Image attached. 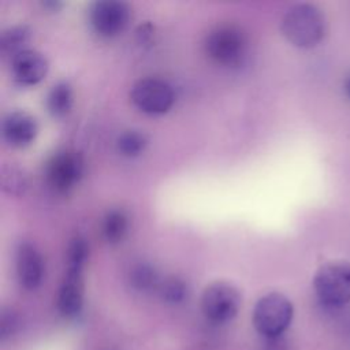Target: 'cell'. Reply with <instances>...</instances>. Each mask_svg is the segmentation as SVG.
Here are the masks:
<instances>
[{"label": "cell", "mask_w": 350, "mask_h": 350, "mask_svg": "<svg viewBox=\"0 0 350 350\" xmlns=\"http://www.w3.org/2000/svg\"><path fill=\"white\" fill-rule=\"evenodd\" d=\"M284 38L297 48L309 49L321 42L325 34V18L320 8L309 3L290 7L282 18Z\"/></svg>", "instance_id": "obj_1"}, {"label": "cell", "mask_w": 350, "mask_h": 350, "mask_svg": "<svg viewBox=\"0 0 350 350\" xmlns=\"http://www.w3.org/2000/svg\"><path fill=\"white\" fill-rule=\"evenodd\" d=\"M313 288L321 305L331 309L350 302V262L331 260L319 267L313 278Z\"/></svg>", "instance_id": "obj_2"}, {"label": "cell", "mask_w": 350, "mask_h": 350, "mask_svg": "<svg viewBox=\"0 0 350 350\" xmlns=\"http://www.w3.org/2000/svg\"><path fill=\"white\" fill-rule=\"evenodd\" d=\"M294 314L291 301L280 293L262 295L253 309V324L267 339L279 338L290 325Z\"/></svg>", "instance_id": "obj_3"}, {"label": "cell", "mask_w": 350, "mask_h": 350, "mask_svg": "<svg viewBox=\"0 0 350 350\" xmlns=\"http://www.w3.org/2000/svg\"><path fill=\"white\" fill-rule=\"evenodd\" d=\"M206 55L219 64L237 66L246 52V38L243 33L231 25L217 26L205 38Z\"/></svg>", "instance_id": "obj_4"}, {"label": "cell", "mask_w": 350, "mask_h": 350, "mask_svg": "<svg viewBox=\"0 0 350 350\" xmlns=\"http://www.w3.org/2000/svg\"><path fill=\"white\" fill-rule=\"evenodd\" d=\"M241 302L242 298L235 286L227 282H215L202 293L201 310L212 323H227L237 316Z\"/></svg>", "instance_id": "obj_5"}, {"label": "cell", "mask_w": 350, "mask_h": 350, "mask_svg": "<svg viewBox=\"0 0 350 350\" xmlns=\"http://www.w3.org/2000/svg\"><path fill=\"white\" fill-rule=\"evenodd\" d=\"M130 98L139 111L150 115H160L165 113L172 107L175 94L165 81L144 78L133 85Z\"/></svg>", "instance_id": "obj_6"}, {"label": "cell", "mask_w": 350, "mask_h": 350, "mask_svg": "<svg viewBox=\"0 0 350 350\" xmlns=\"http://www.w3.org/2000/svg\"><path fill=\"white\" fill-rule=\"evenodd\" d=\"M129 4L118 0L96 1L89 8V22L101 37H115L122 33L130 22Z\"/></svg>", "instance_id": "obj_7"}, {"label": "cell", "mask_w": 350, "mask_h": 350, "mask_svg": "<svg viewBox=\"0 0 350 350\" xmlns=\"http://www.w3.org/2000/svg\"><path fill=\"white\" fill-rule=\"evenodd\" d=\"M83 159L75 150H62L51 157L45 175L49 186L57 193H68L82 178Z\"/></svg>", "instance_id": "obj_8"}, {"label": "cell", "mask_w": 350, "mask_h": 350, "mask_svg": "<svg viewBox=\"0 0 350 350\" xmlns=\"http://www.w3.org/2000/svg\"><path fill=\"white\" fill-rule=\"evenodd\" d=\"M38 131L34 116L25 111L10 112L1 123V134L4 141L14 148H25L30 145Z\"/></svg>", "instance_id": "obj_9"}, {"label": "cell", "mask_w": 350, "mask_h": 350, "mask_svg": "<svg viewBox=\"0 0 350 350\" xmlns=\"http://www.w3.org/2000/svg\"><path fill=\"white\" fill-rule=\"evenodd\" d=\"M14 78L22 85H36L48 72V60L34 49H25L11 59Z\"/></svg>", "instance_id": "obj_10"}, {"label": "cell", "mask_w": 350, "mask_h": 350, "mask_svg": "<svg viewBox=\"0 0 350 350\" xmlns=\"http://www.w3.org/2000/svg\"><path fill=\"white\" fill-rule=\"evenodd\" d=\"M44 265L40 252L34 245L23 242L16 249V275L19 283L27 288L34 290L42 280Z\"/></svg>", "instance_id": "obj_11"}, {"label": "cell", "mask_w": 350, "mask_h": 350, "mask_svg": "<svg viewBox=\"0 0 350 350\" xmlns=\"http://www.w3.org/2000/svg\"><path fill=\"white\" fill-rule=\"evenodd\" d=\"M83 304L81 273H66L57 295V308L66 317H75L81 313Z\"/></svg>", "instance_id": "obj_12"}, {"label": "cell", "mask_w": 350, "mask_h": 350, "mask_svg": "<svg viewBox=\"0 0 350 350\" xmlns=\"http://www.w3.org/2000/svg\"><path fill=\"white\" fill-rule=\"evenodd\" d=\"M30 29L25 25H18L5 29L0 36V52L11 59L25 51V45L30 40Z\"/></svg>", "instance_id": "obj_13"}, {"label": "cell", "mask_w": 350, "mask_h": 350, "mask_svg": "<svg viewBox=\"0 0 350 350\" xmlns=\"http://www.w3.org/2000/svg\"><path fill=\"white\" fill-rule=\"evenodd\" d=\"M72 105V90L67 82H57L52 86L46 97V107L52 116L62 118L67 115Z\"/></svg>", "instance_id": "obj_14"}, {"label": "cell", "mask_w": 350, "mask_h": 350, "mask_svg": "<svg viewBox=\"0 0 350 350\" xmlns=\"http://www.w3.org/2000/svg\"><path fill=\"white\" fill-rule=\"evenodd\" d=\"M130 283L139 291H150L159 288L161 280L156 268L148 262H138L130 271Z\"/></svg>", "instance_id": "obj_15"}, {"label": "cell", "mask_w": 350, "mask_h": 350, "mask_svg": "<svg viewBox=\"0 0 350 350\" xmlns=\"http://www.w3.org/2000/svg\"><path fill=\"white\" fill-rule=\"evenodd\" d=\"M103 235L107 242L116 243L123 239L127 231V216L122 209H111L103 220Z\"/></svg>", "instance_id": "obj_16"}, {"label": "cell", "mask_w": 350, "mask_h": 350, "mask_svg": "<svg viewBox=\"0 0 350 350\" xmlns=\"http://www.w3.org/2000/svg\"><path fill=\"white\" fill-rule=\"evenodd\" d=\"M148 145V138L138 130H126L116 139V149L124 157L139 156Z\"/></svg>", "instance_id": "obj_17"}, {"label": "cell", "mask_w": 350, "mask_h": 350, "mask_svg": "<svg viewBox=\"0 0 350 350\" xmlns=\"http://www.w3.org/2000/svg\"><path fill=\"white\" fill-rule=\"evenodd\" d=\"M89 254V246L82 237H74L67 249V272L82 273Z\"/></svg>", "instance_id": "obj_18"}, {"label": "cell", "mask_w": 350, "mask_h": 350, "mask_svg": "<svg viewBox=\"0 0 350 350\" xmlns=\"http://www.w3.org/2000/svg\"><path fill=\"white\" fill-rule=\"evenodd\" d=\"M157 290L161 299L167 304H179L187 297L186 283L176 276H170L161 280Z\"/></svg>", "instance_id": "obj_19"}, {"label": "cell", "mask_w": 350, "mask_h": 350, "mask_svg": "<svg viewBox=\"0 0 350 350\" xmlns=\"http://www.w3.org/2000/svg\"><path fill=\"white\" fill-rule=\"evenodd\" d=\"M1 187L8 194L21 196L27 187V179L19 168L14 165L4 167L1 171Z\"/></svg>", "instance_id": "obj_20"}, {"label": "cell", "mask_w": 350, "mask_h": 350, "mask_svg": "<svg viewBox=\"0 0 350 350\" xmlns=\"http://www.w3.org/2000/svg\"><path fill=\"white\" fill-rule=\"evenodd\" d=\"M18 327H19L18 314L14 310L4 309L0 316V338H1V340H5L12 334H15Z\"/></svg>", "instance_id": "obj_21"}, {"label": "cell", "mask_w": 350, "mask_h": 350, "mask_svg": "<svg viewBox=\"0 0 350 350\" xmlns=\"http://www.w3.org/2000/svg\"><path fill=\"white\" fill-rule=\"evenodd\" d=\"M152 36H153V26L150 23H144L137 30V37L141 44L150 41Z\"/></svg>", "instance_id": "obj_22"}, {"label": "cell", "mask_w": 350, "mask_h": 350, "mask_svg": "<svg viewBox=\"0 0 350 350\" xmlns=\"http://www.w3.org/2000/svg\"><path fill=\"white\" fill-rule=\"evenodd\" d=\"M62 5H63V3H60V1H53V0H48V1H42V7L44 8H46L48 11H57L59 8H62Z\"/></svg>", "instance_id": "obj_23"}, {"label": "cell", "mask_w": 350, "mask_h": 350, "mask_svg": "<svg viewBox=\"0 0 350 350\" xmlns=\"http://www.w3.org/2000/svg\"><path fill=\"white\" fill-rule=\"evenodd\" d=\"M345 92H346V96L350 98V74H349V77L346 78V82H345Z\"/></svg>", "instance_id": "obj_24"}]
</instances>
